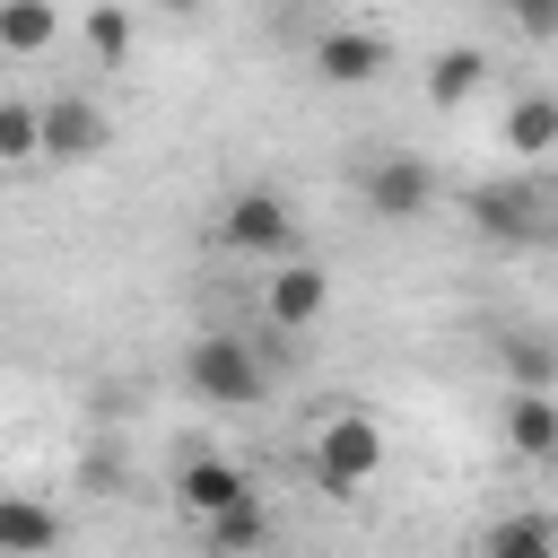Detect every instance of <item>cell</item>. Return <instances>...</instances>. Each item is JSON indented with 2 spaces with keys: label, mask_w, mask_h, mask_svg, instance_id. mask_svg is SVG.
Returning <instances> with one entry per match:
<instances>
[{
  "label": "cell",
  "mask_w": 558,
  "mask_h": 558,
  "mask_svg": "<svg viewBox=\"0 0 558 558\" xmlns=\"http://www.w3.org/2000/svg\"><path fill=\"white\" fill-rule=\"evenodd\" d=\"M183 392L209 401V410H253L270 392V357L262 340H235V331H201L183 349Z\"/></svg>",
  "instance_id": "cell-1"
},
{
  "label": "cell",
  "mask_w": 558,
  "mask_h": 558,
  "mask_svg": "<svg viewBox=\"0 0 558 558\" xmlns=\"http://www.w3.org/2000/svg\"><path fill=\"white\" fill-rule=\"evenodd\" d=\"M471 227L488 244H549L558 235V183L549 174H506L471 192Z\"/></svg>",
  "instance_id": "cell-2"
},
{
  "label": "cell",
  "mask_w": 558,
  "mask_h": 558,
  "mask_svg": "<svg viewBox=\"0 0 558 558\" xmlns=\"http://www.w3.org/2000/svg\"><path fill=\"white\" fill-rule=\"evenodd\" d=\"M218 244L244 253V262H279V253H296V209H288V192H270V183L227 192V201H218Z\"/></svg>",
  "instance_id": "cell-3"
},
{
  "label": "cell",
  "mask_w": 558,
  "mask_h": 558,
  "mask_svg": "<svg viewBox=\"0 0 558 558\" xmlns=\"http://www.w3.org/2000/svg\"><path fill=\"white\" fill-rule=\"evenodd\" d=\"M375 471H384V427L366 410H331L323 436H314V488L323 497H357Z\"/></svg>",
  "instance_id": "cell-4"
},
{
  "label": "cell",
  "mask_w": 558,
  "mask_h": 558,
  "mask_svg": "<svg viewBox=\"0 0 558 558\" xmlns=\"http://www.w3.org/2000/svg\"><path fill=\"white\" fill-rule=\"evenodd\" d=\"M357 201H366L384 227H410V218H427V209H436V166H427V157H410V148H384V157H366V166H357Z\"/></svg>",
  "instance_id": "cell-5"
},
{
  "label": "cell",
  "mask_w": 558,
  "mask_h": 558,
  "mask_svg": "<svg viewBox=\"0 0 558 558\" xmlns=\"http://www.w3.org/2000/svg\"><path fill=\"white\" fill-rule=\"evenodd\" d=\"M323 305H331V270L305 262V253H279L270 262V288H262L270 331H305V323H323Z\"/></svg>",
  "instance_id": "cell-6"
},
{
  "label": "cell",
  "mask_w": 558,
  "mask_h": 558,
  "mask_svg": "<svg viewBox=\"0 0 558 558\" xmlns=\"http://www.w3.org/2000/svg\"><path fill=\"white\" fill-rule=\"evenodd\" d=\"M392 70V44L375 26H323L314 35V78L323 87H375Z\"/></svg>",
  "instance_id": "cell-7"
},
{
  "label": "cell",
  "mask_w": 558,
  "mask_h": 558,
  "mask_svg": "<svg viewBox=\"0 0 558 558\" xmlns=\"http://www.w3.org/2000/svg\"><path fill=\"white\" fill-rule=\"evenodd\" d=\"M35 131H44V157H61V166H87L113 131H105V113L87 105V96H52V105H35Z\"/></svg>",
  "instance_id": "cell-8"
},
{
  "label": "cell",
  "mask_w": 558,
  "mask_h": 558,
  "mask_svg": "<svg viewBox=\"0 0 558 558\" xmlns=\"http://www.w3.org/2000/svg\"><path fill=\"white\" fill-rule=\"evenodd\" d=\"M506 445L523 462H558V384H514L506 392Z\"/></svg>",
  "instance_id": "cell-9"
},
{
  "label": "cell",
  "mask_w": 558,
  "mask_h": 558,
  "mask_svg": "<svg viewBox=\"0 0 558 558\" xmlns=\"http://www.w3.org/2000/svg\"><path fill=\"white\" fill-rule=\"evenodd\" d=\"M235 497H253V480L227 462V453H183V471H174V506L201 523V514H218V506H235Z\"/></svg>",
  "instance_id": "cell-10"
},
{
  "label": "cell",
  "mask_w": 558,
  "mask_h": 558,
  "mask_svg": "<svg viewBox=\"0 0 558 558\" xmlns=\"http://www.w3.org/2000/svg\"><path fill=\"white\" fill-rule=\"evenodd\" d=\"M480 87H488V52H480V44H445V52L427 61V105H436V113L471 105Z\"/></svg>",
  "instance_id": "cell-11"
},
{
  "label": "cell",
  "mask_w": 558,
  "mask_h": 558,
  "mask_svg": "<svg viewBox=\"0 0 558 558\" xmlns=\"http://www.w3.org/2000/svg\"><path fill=\"white\" fill-rule=\"evenodd\" d=\"M506 148H514L523 166L558 157V96H549V87H532V96H514V105H506Z\"/></svg>",
  "instance_id": "cell-12"
},
{
  "label": "cell",
  "mask_w": 558,
  "mask_h": 558,
  "mask_svg": "<svg viewBox=\"0 0 558 558\" xmlns=\"http://www.w3.org/2000/svg\"><path fill=\"white\" fill-rule=\"evenodd\" d=\"M0 549H9V558L61 549V514H52V506H35V497H17V488H0Z\"/></svg>",
  "instance_id": "cell-13"
},
{
  "label": "cell",
  "mask_w": 558,
  "mask_h": 558,
  "mask_svg": "<svg viewBox=\"0 0 558 558\" xmlns=\"http://www.w3.org/2000/svg\"><path fill=\"white\" fill-rule=\"evenodd\" d=\"M52 44H61L52 0H0V52H52Z\"/></svg>",
  "instance_id": "cell-14"
},
{
  "label": "cell",
  "mask_w": 558,
  "mask_h": 558,
  "mask_svg": "<svg viewBox=\"0 0 558 558\" xmlns=\"http://www.w3.org/2000/svg\"><path fill=\"white\" fill-rule=\"evenodd\" d=\"M558 549V514H514V523H488V558H549Z\"/></svg>",
  "instance_id": "cell-15"
},
{
  "label": "cell",
  "mask_w": 558,
  "mask_h": 558,
  "mask_svg": "<svg viewBox=\"0 0 558 558\" xmlns=\"http://www.w3.org/2000/svg\"><path fill=\"white\" fill-rule=\"evenodd\" d=\"M201 532H209V549H253V541H270V514H262L253 497H235V506L201 514Z\"/></svg>",
  "instance_id": "cell-16"
},
{
  "label": "cell",
  "mask_w": 558,
  "mask_h": 558,
  "mask_svg": "<svg viewBox=\"0 0 558 558\" xmlns=\"http://www.w3.org/2000/svg\"><path fill=\"white\" fill-rule=\"evenodd\" d=\"M26 157H44V131H35V105H17V96H0V166H26Z\"/></svg>",
  "instance_id": "cell-17"
},
{
  "label": "cell",
  "mask_w": 558,
  "mask_h": 558,
  "mask_svg": "<svg viewBox=\"0 0 558 558\" xmlns=\"http://www.w3.org/2000/svg\"><path fill=\"white\" fill-rule=\"evenodd\" d=\"M506 375H514V384H558V349H549L541 331H514V340H506Z\"/></svg>",
  "instance_id": "cell-18"
},
{
  "label": "cell",
  "mask_w": 558,
  "mask_h": 558,
  "mask_svg": "<svg viewBox=\"0 0 558 558\" xmlns=\"http://www.w3.org/2000/svg\"><path fill=\"white\" fill-rule=\"evenodd\" d=\"M87 44H96V61H122L131 52V9L122 0H96L87 9Z\"/></svg>",
  "instance_id": "cell-19"
},
{
  "label": "cell",
  "mask_w": 558,
  "mask_h": 558,
  "mask_svg": "<svg viewBox=\"0 0 558 558\" xmlns=\"http://www.w3.org/2000/svg\"><path fill=\"white\" fill-rule=\"evenodd\" d=\"M506 17L523 44H558V0H506Z\"/></svg>",
  "instance_id": "cell-20"
},
{
  "label": "cell",
  "mask_w": 558,
  "mask_h": 558,
  "mask_svg": "<svg viewBox=\"0 0 558 558\" xmlns=\"http://www.w3.org/2000/svg\"><path fill=\"white\" fill-rule=\"evenodd\" d=\"M157 9H166V17H201L209 0H157Z\"/></svg>",
  "instance_id": "cell-21"
}]
</instances>
